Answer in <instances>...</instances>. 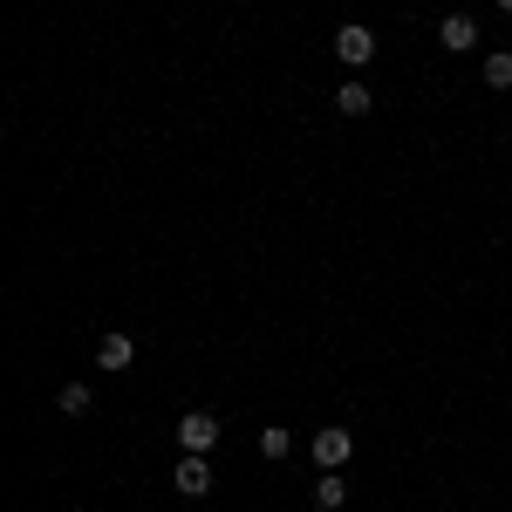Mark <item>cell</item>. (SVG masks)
<instances>
[{
    "label": "cell",
    "instance_id": "obj_12",
    "mask_svg": "<svg viewBox=\"0 0 512 512\" xmlns=\"http://www.w3.org/2000/svg\"><path fill=\"white\" fill-rule=\"evenodd\" d=\"M499 7H506V14H512V0H499Z\"/></svg>",
    "mask_w": 512,
    "mask_h": 512
},
{
    "label": "cell",
    "instance_id": "obj_6",
    "mask_svg": "<svg viewBox=\"0 0 512 512\" xmlns=\"http://www.w3.org/2000/svg\"><path fill=\"white\" fill-rule=\"evenodd\" d=\"M130 362H137V342L130 335H103L96 342V369H130Z\"/></svg>",
    "mask_w": 512,
    "mask_h": 512
},
{
    "label": "cell",
    "instance_id": "obj_11",
    "mask_svg": "<svg viewBox=\"0 0 512 512\" xmlns=\"http://www.w3.org/2000/svg\"><path fill=\"white\" fill-rule=\"evenodd\" d=\"M485 82H492V89H512V55H506V48L485 55Z\"/></svg>",
    "mask_w": 512,
    "mask_h": 512
},
{
    "label": "cell",
    "instance_id": "obj_10",
    "mask_svg": "<svg viewBox=\"0 0 512 512\" xmlns=\"http://www.w3.org/2000/svg\"><path fill=\"white\" fill-rule=\"evenodd\" d=\"M260 451H267V458H287V451H294V431H287V424H267V431H260Z\"/></svg>",
    "mask_w": 512,
    "mask_h": 512
},
{
    "label": "cell",
    "instance_id": "obj_5",
    "mask_svg": "<svg viewBox=\"0 0 512 512\" xmlns=\"http://www.w3.org/2000/svg\"><path fill=\"white\" fill-rule=\"evenodd\" d=\"M171 485H178V492H185V499H205V492H212V485H219V478H212V465H205V458H198V451H185V465H178V472H171Z\"/></svg>",
    "mask_w": 512,
    "mask_h": 512
},
{
    "label": "cell",
    "instance_id": "obj_4",
    "mask_svg": "<svg viewBox=\"0 0 512 512\" xmlns=\"http://www.w3.org/2000/svg\"><path fill=\"white\" fill-rule=\"evenodd\" d=\"M437 48L472 55V48H478V21H472V14H444V21H437Z\"/></svg>",
    "mask_w": 512,
    "mask_h": 512
},
{
    "label": "cell",
    "instance_id": "obj_2",
    "mask_svg": "<svg viewBox=\"0 0 512 512\" xmlns=\"http://www.w3.org/2000/svg\"><path fill=\"white\" fill-rule=\"evenodd\" d=\"M335 55H342L349 69H369V62H376V35H369L362 21H342V28H335Z\"/></svg>",
    "mask_w": 512,
    "mask_h": 512
},
{
    "label": "cell",
    "instance_id": "obj_3",
    "mask_svg": "<svg viewBox=\"0 0 512 512\" xmlns=\"http://www.w3.org/2000/svg\"><path fill=\"white\" fill-rule=\"evenodd\" d=\"M349 458H355V431H342V424L315 431V465H321V472H342Z\"/></svg>",
    "mask_w": 512,
    "mask_h": 512
},
{
    "label": "cell",
    "instance_id": "obj_7",
    "mask_svg": "<svg viewBox=\"0 0 512 512\" xmlns=\"http://www.w3.org/2000/svg\"><path fill=\"white\" fill-rule=\"evenodd\" d=\"M369 103H376L369 82H342V89H335V110H342V117H369Z\"/></svg>",
    "mask_w": 512,
    "mask_h": 512
},
{
    "label": "cell",
    "instance_id": "obj_1",
    "mask_svg": "<svg viewBox=\"0 0 512 512\" xmlns=\"http://www.w3.org/2000/svg\"><path fill=\"white\" fill-rule=\"evenodd\" d=\"M178 444L198 451V458H212V444H219V417H212V410H185V417H178Z\"/></svg>",
    "mask_w": 512,
    "mask_h": 512
},
{
    "label": "cell",
    "instance_id": "obj_8",
    "mask_svg": "<svg viewBox=\"0 0 512 512\" xmlns=\"http://www.w3.org/2000/svg\"><path fill=\"white\" fill-rule=\"evenodd\" d=\"M342 499H349V485H342L335 472H321V478H315V506H321V512H342Z\"/></svg>",
    "mask_w": 512,
    "mask_h": 512
},
{
    "label": "cell",
    "instance_id": "obj_9",
    "mask_svg": "<svg viewBox=\"0 0 512 512\" xmlns=\"http://www.w3.org/2000/svg\"><path fill=\"white\" fill-rule=\"evenodd\" d=\"M89 410H96V390L89 383H69L62 390V417H89Z\"/></svg>",
    "mask_w": 512,
    "mask_h": 512
}]
</instances>
